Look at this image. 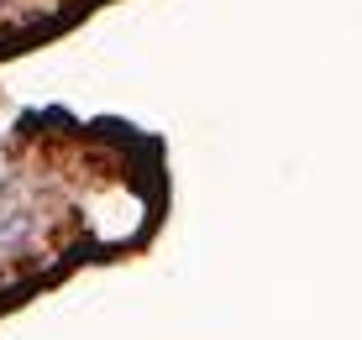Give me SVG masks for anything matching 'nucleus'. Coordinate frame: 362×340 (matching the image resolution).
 I'll return each mask as SVG.
<instances>
[{
    "instance_id": "f257e3e1",
    "label": "nucleus",
    "mask_w": 362,
    "mask_h": 340,
    "mask_svg": "<svg viewBox=\"0 0 362 340\" xmlns=\"http://www.w3.org/2000/svg\"><path fill=\"white\" fill-rule=\"evenodd\" d=\"M27 231H32V215H27V210H0V246H16Z\"/></svg>"
}]
</instances>
